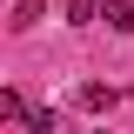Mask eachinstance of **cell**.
<instances>
[{
	"instance_id": "obj_1",
	"label": "cell",
	"mask_w": 134,
	"mask_h": 134,
	"mask_svg": "<svg viewBox=\"0 0 134 134\" xmlns=\"http://www.w3.org/2000/svg\"><path fill=\"white\" fill-rule=\"evenodd\" d=\"M114 100H121V87H100V81H87V87H81V107H87V114H107Z\"/></svg>"
},
{
	"instance_id": "obj_2",
	"label": "cell",
	"mask_w": 134,
	"mask_h": 134,
	"mask_svg": "<svg viewBox=\"0 0 134 134\" xmlns=\"http://www.w3.org/2000/svg\"><path fill=\"white\" fill-rule=\"evenodd\" d=\"M40 14H47V0H20V7H14V27H20V34L40 27Z\"/></svg>"
},
{
	"instance_id": "obj_3",
	"label": "cell",
	"mask_w": 134,
	"mask_h": 134,
	"mask_svg": "<svg viewBox=\"0 0 134 134\" xmlns=\"http://www.w3.org/2000/svg\"><path fill=\"white\" fill-rule=\"evenodd\" d=\"M107 27H114V34H134V7H127V0H107Z\"/></svg>"
},
{
	"instance_id": "obj_4",
	"label": "cell",
	"mask_w": 134,
	"mask_h": 134,
	"mask_svg": "<svg viewBox=\"0 0 134 134\" xmlns=\"http://www.w3.org/2000/svg\"><path fill=\"white\" fill-rule=\"evenodd\" d=\"M0 114H7V121H27V100H20L14 87H7V94H0Z\"/></svg>"
},
{
	"instance_id": "obj_5",
	"label": "cell",
	"mask_w": 134,
	"mask_h": 134,
	"mask_svg": "<svg viewBox=\"0 0 134 134\" xmlns=\"http://www.w3.org/2000/svg\"><path fill=\"white\" fill-rule=\"evenodd\" d=\"M67 14H74V20L87 27V20H94V0H67Z\"/></svg>"
}]
</instances>
